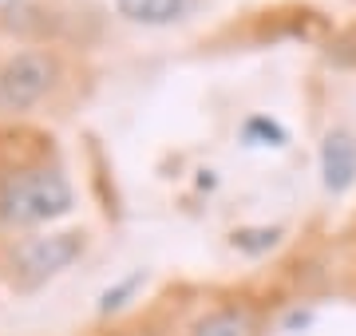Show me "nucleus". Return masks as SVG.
Returning <instances> with one entry per match:
<instances>
[{
  "instance_id": "nucleus-1",
  "label": "nucleus",
  "mask_w": 356,
  "mask_h": 336,
  "mask_svg": "<svg viewBox=\"0 0 356 336\" xmlns=\"http://www.w3.org/2000/svg\"><path fill=\"white\" fill-rule=\"evenodd\" d=\"M76 206L72 182L56 167L16 170L0 182V221L4 226H44Z\"/></svg>"
},
{
  "instance_id": "nucleus-2",
  "label": "nucleus",
  "mask_w": 356,
  "mask_h": 336,
  "mask_svg": "<svg viewBox=\"0 0 356 336\" xmlns=\"http://www.w3.org/2000/svg\"><path fill=\"white\" fill-rule=\"evenodd\" d=\"M60 64L51 52H16L0 64V115H24L56 87Z\"/></svg>"
},
{
  "instance_id": "nucleus-3",
  "label": "nucleus",
  "mask_w": 356,
  "mask_h": 336,
  "mask_svg": "<svg viewBox=\"0 0 356 336\" xmlns=\"http://www.w3.org/2000/svg\"><path fill=\"white\" fill-rule=\"evenodd\" d=\"M83 253V233H44V237H28L24 246L16 249V273L24 285H40L64 273L72 261Z\"/></svg>"
},
{
  "instance_id": "nucleus-4",
  "label": "nucleus",
  "mask_w": 356,
  "mask_h": 336,
  "mask_svg": "<svg viewBox=\"0 0 356 336\" xmlns=\"http://www.w3.org/2000/svg\"><path fill=\"white\" fill-rule=\"evenodd\" d=\"M321 182L329 194H344L356 182V135L353 131H329L321 142Z\"/></svg>"
},
{
  "instance_id": "nucleus-5",
  "label": "nucleus",
  "mask_w": 356,
  "mask_h": 336,
  "mask_svg": "<svg viewBox=\"0 0 356 336\" xmlns=\"http://www.w3.org/2000/svg\"><path fill=\"white\" fill-rule=\"evenodd\" d=\"M191 336H261V324L250 309L242 305H226V309L206 312L202 321L191 328Z\"/></svg>"
},
{
  "instance_id": "nucleus-6",
  "label": "nucleus",
  "mask_w": 356,
  "mask_h": 336,
  "mask_svg": "<svg viewBox=\"0 0 356 336\" xmlns=\"http://www.w3.org/2000/svg\"><path fill=\"white\" fill-rule=\"evenodd\" d=\"M115 8H119V16H127L131 24L163 28V24L182 20L191 0H115Z\"/></svg>"
},
{
  "instance_id": "nucleus-7",
  "label": "nucleus",
  "mask_w": 356,
  "mask_h": 336,
  "mask_svg": "<svg viewBox=\"0 0 356 336\" xmlns=\"http://www.w3.org/2000/svg\"><path fill=\"white\" fill-rule=\"evenodd\" d=\"M242 135H245L250 146H281V142H285V127L273 123V119H266V115H254L250 123H245Z\"/></svg>"
},
{
  "instance_id": "nucleus-8",
  "label": "nucleus",
  "mask_w": 356,
  "mask_h": 336,
  "mask_svg": "<svg viewBox=\"0 0 356 336\" xmlns=\"http://www.w3.org/2000/svg\"><path fill=\"white\" fill-rule=\"evenodd\" d=\"M281 230H238L234 233V246L242 249V253H266V249L277 246Z\"/></svg>"
},
{
  "instance_id": "nucleus-9",
  "label": "nucleus",
  "mask_w": 356,
  "mask_h": 336,
  "mask_svg": "<svg viewBox=\"0 0 356 336\" xmlns=\"http://www.w3.org/2000/svg\"><path fill=\"white\" fill-rule=\"evenodd\" d=\"M139 281H143V273H135V277H127V281L119 285V289H107V293H103V301H99V309H103V312L119 309V305H123V297H127V293H135V289H139Z\"/></svg>"
}]
</instances>
